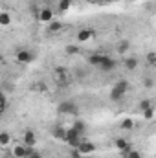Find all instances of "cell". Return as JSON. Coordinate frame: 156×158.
<instances>
[{"label":"cell","mask_w":156,"mask_h":158,"mask_svg":"<svg viewBox=\"0 0 156 158\" xmlns=\"http://www.w3.org/2000/svg\"><path fill=\"white\" fill-rule=\"evenodd\" d=\"M83 140H86V138H84L79 131H76L74 127H70L68 132H66V140H64V143L70 145V147H79V143H81Z\"/></svg>","instance_id":"obj_3"},{"label":"cell","mask_w":156,"mask_h":158,"mask_svg":"<svg viewBox=\"0 0 156 158\" xmlns=\"http://www.w3.org/2000/svg\"><path fill=\"white\" fill-rule=\"evenodd\" d=\"M116 66H117L116 59H112L110 55L105 53V57H103V61H101V64H99V70H103V72H112V70H116Z\"/></svg>","instance_id":"obj_7"},{"label":"cell","mask_w":156,"mask_h":158,"mask_svg":"<svg viewBox=\"0 0 156 158\" xmlns=\"http://www.w3.org/2000/svg\"><path fill=\"white\" fill-rule=\"evenodd\" d=\"M130 50V42L129 40H119L116 44V52L119 53V55H123V53H127Z\"/></svg>","instance_id":"obj_16"},{"label":"cell","mask_w":156,"mask_h":158,"mask_svg":"<svg viewBox=\"0 0 156 158\" xmlns=\"http://www.w3.org/2000/svg\"><path fill=\"white\" fill-rule=\"evenodd\" d=\"M140 110H142V114H143L145 119H153V116H154V109H153V103L149 99L140 101Z\"/></svg>","instance_id":"obj_8"},{"label":"cell","mask_w":156,"mask_h":158,"mask_svg":"<svg viewBox=\"0 0 156 158\" xmlns=\"http://www.w3.org/2000/svg\"><path fill=\"white\" fill-rule=\"evenodd\" d=\"M33 90H37V92H46L48 86H46L44 83H37V85H33Z\"/></svg>","instance_id":"obj_25"},{"label":"cell","mask_w":156,"mask_h":158,"mask_svg":"<svg viewBox=\"0 0 156 158\" xmlns=\"http://www.w3.org/2000/svg\"><path fill=\"white\" fill-rule=\"evenodd\" d=\"M83 156V153L79 151L77 147H72V153H70V158H81Z\"/></svg>","instance_id":"obj_26"},{"label":"cell","mask_w":156,"mask_h":158,"mask_svg":"<svg viewBox=\"0 0 156 158\" xmlns=\"http://www.w3.org/2000/svg\"><path fill=\"white\" fill-rule=\"evenodd\" d=\"M72 127H74V129H76V131H79V132H81V134H83V136H86V123H84V121H83V119H76V121H74V125H72Z\"/></svg>","instance_id":"obj_19"},{"label":"cell","mask_w":156,"mask_h":158,"mask_svg":"<svg viewBox=\"0 0 156 158\" xmlns=\"http://www.w3.org/2000/svg\"><path fill=\"white\" fill-rule=\"evenodd\" d=\"M6 110H7V96L2 94V112H6Z\"/></svg>","instance_id":"obj_27"},{"label":"cell","mask_w":156,"mask_h":158,"mask_svg":"<svg viewBox=\"0 0 156 158\" xmlns=\"http://www.w3.org/2000/svg\"><path fill=\"white\" fill-rule=\"evenodd\" d=\"M37 20L40 22H44V24H50L51 20H53V11L48 7V6H44V7H40L39 13H37Z\"/></svg>","instance_id":"obj_9"},{"label":"cell","mask_w":156,"mask_h":158,"mask_svg":"<svg viewBox=\"0 0 156 158\" xmlns=\"http://www.w3.org/2000/svg\"><path fill=\"white\" fill-rule=\"evenodd\" d=\"M63 30V22L61 20H51L50 24H48V31L50 33H59Z\"/></svg>","instance_id":"obj_18"},{"label":"cell","mask_w":156,"mask_h":158,"mask_svg":"<svg viewBox=\"0 0 156 158\" xmlns=\"http://www.w3.org/2000/svg\"><path fill=\"white\" fill-rule=\"evenodd\" d=\"M9 142H11V134H9L7 131H2V132H0V145L6 147Z\"/></svg>","instance_id":"obj_20"},{"label":"cell","mask_w":156,"mask_h":158,"mask_svg":"<svg viewBox=\"0 0 156 158\" xmlns=\"http://www.w3.org/2000/svg\"><path fill=\"white\" fill-rule=\"evenodd\" d=\"M72 6V0H59V11H68Z\"/></svg>","instance_id":"obj_24"},{"label":"cell","mask_w":156,"mask_h":158,"mask_svg":"<svg viewBox=\"0 0 156 158\" xmlns=\"http://www.w3.org/2000/svg\"><path fill=\"white\" fill-rule=\"evenodd\" d=\"M77 52H79L77 46H66V53H68V55H72V53H77Z\"/></svg>","instance_id":"obj_28"},{"label":"cell","mask_w":156,"mask_h":158,"mask_svg":"<svg viewBox=\"0 0 156 158\" xmlns=\"http://www.w3.org/2000/svg\"><path fill=\"white\" fill-rule=\"evenodd\" d=\"M114 147H116L119 153H125V151L132 149V147H130V143H129L125 138H116V140H114Z\"/></svg>","instance_id":"obj_15"},{"label":"cell","mask_w":156,"mask_h":158,"mask_svg":"<svg viewBox=\"0 0 156 158\" xmlns=\"http://www.w3.org/2000/svg\"><path fill=\"white\" fill-rule=\"evenodd\" d=\"M138 63H140V61H138L136 57H127V59L123 61V66H125L127 70H136V68H138Z\"/></svg>","instance_id":"obj_17"},{"label":"cell","mask_w":156,"mask_h":158,"mask_svg":"<svg viewBox=\"0 0 156 158\" xmlns=\"http://www.w3.org/2000/svg\"><path fill=\"white\" fill-rule=\"evenodd\" d=\"M22 143L24 145H28V147H35V143H37V136H35V132L33 131H24V134H22Z\"/></svg>","instance_id":"obj_10"},{"label":"cell","mask_w":156,"mask_h":158,"mask_svg":"<svg viewBox=\"0 0 156 158\" xmlns=\"http://www.w3.org/2000/svg\"><path fill=\"white\" fill-rule=\"evenodd\" d=\"M72 79H74V76H72L66 68H57V70H55V83H57L59 86H68V85L72 83Z\"/></svg>","instance_id":"obj_5"},{"label":"cell","mask_w":156,"mask_h":158,"mask_svg":"<svg viewBox=\"0 0 156 158\" xmlns=\"http://www.w3.org/2000/svg\"><path fill=\"white\" fill-rule=\"evenodd\" d=\"M28 158H42V155H40V153H37V151H33V153H31Z\"/></svg>","instance_id":"obj_31"},{"label":"cell","mask_w":156,"mask_h":158,"mask_svg":"<svg viewBox=\"0 0 156 158\" xmlns=\"http://www.w3.org/2000/svg\"><path fill=\"white\" fill-rule=\"evenodd\" d=\"M129 81L127 79H119L117 83H114V86H112V90H110V99L112 101H121L123 98H125V94L129 92Z\"/></svg>","instance_id":"obj_1"},{"label":"cell","mask_w":156,"mask_h":158,"mask_svg":"<svg viewBox=\"0 0 156 158\" xmlns=\"http://www.w3.org/2000/svg\"><path fill=\"white\" fill-rule=\"evenodd\" d=\"M105 2H121V0H105Z\"/></svg>","instance_id":"obj_33"},{"label":"cell","mask_w":156,"mask_h":158,"mask_svg":"<svg viewBox=\"0 0 156 158\" xmlns=\"http://www.w3.org/2000/svg\"><path fill=\"white\" fill-rule=\"evenodd\" d=\"M33 59H35V55H33V52L28 50V48H18L17 53H15V61H17L18 64H30Z\"/></svg>","instance_id":"obj_4"},{"label":"cell","mask_w":156,"mask_h":158,"mask_svg":"<svg viewBox=\"0 0 156 158\" xmlns=\"http://www.w3.org/2000/svg\"><path fill=\"white\" fill-rule=\"evenodd\" d=\"M66 132H68V129H64V127H61V125H55V127L51 129L53 138L59 140V142H64V140H66Z\"/></svg>","instance_id":"obj_12"},{"label":"cell","mask_w":156,"mask_h":158,"mask_svg":"<svg viewBox=\"0 0 156 158\" xmlns=\"http://www.w3.org/2000/svg\"><path fill=\"white\" fill-rule=\"evenodd\" d=\"M94 37V30H88V28H83L77 31V40L79 42H86Z\"/></svg>","instance_id":"obj_14"},{"label":"cell","mask_w":156,"mask_h":158,"mask_svg":"<svg viewBox=\"0 0 156 158\" xmlns=\"http://www.w3.org/2000/svg\"><path fill=\"white\" fill-rule=\"evenodd\" d=\"M77 149L83 153V156H84V155H92V153H96V145H94L92 142H88V140H83V142L79 143Z\"/></svg>","instance_id":"obj_11"},{"label":"cell","mask_w":156,"mask_h":158,"mask_svg":"<svg viewBox=\"0 0 156 158\" xmlns=\"http://www.w3.org/2000/svg\"><path fill=\"white\" fill-rule=\"evenodd\" d=\"M0 24H2V26L11 24V15H9L7 11H2V13H0Z\"/></svg>","instance_id":"obj_23"},{"label":"cell","mask_w":156,"mask_h":158,"mask_svg":"<svg viewBox=\"0 0 156 158\" xmlns=\"http://www.w3.org/2000/svg\"><path fill=\"white\" fill-rule=\"evenodd\" d=\"M77 103L76 101H70V99H66V101H61L59 105H57V112L59 114H63V116H74V114H77Z\"/></svg>","instance_id":"obj_2"},{"label":"cell","mask_w":156,"mask_h":158,"mask_svg":"<svg viewBox=\"0 0 156 158\" xmlns=\"http://www.w3.org/2000/svg\"><path fill=\"white\" fill-rule=\"evenodd\" d=\"M119 127H121L123 131H132V129H134V121H132L130 118H125L121 123H119Z\"/></svg>","instance_id":"obj_21"},{"label":"cell","mask_w":156,"mask_h":158,"mask_svg":"<svg viewBox=\"0 0 156 158\" xmlns=\"http://www.w3.org/2000/svg\"><path fill=\"white\" fill-rule=\"evenodd\" d=\"M143 86H145V88H151V86H153V79L145 77V79H143Z\"/></svg>","instance_id":"obj_30"},{"label":"cell","mask_w":156,"mask_h":158,"mask_svg":"<svg viewBox=\"0 0 156 158\" xmlns=\"http://www.w3.org/2000/svg\"><path fill=\"white\" fill-rule=\"evenodd\" d=\"M147 61L151 63V66H156V55L154 53H149V55H147Z\"/></svg>","instance_id":"obj_29"},{"label":"cell","mask_w":156,"mask_h":158,"mask_svg":"<svg viewBox=\"0 0 156 158\" xmlns=\"http://www.w3.org/2000/svg\"><path fill=\"white\" fill-rule=\"evenodd\" d=\"M103 57H105V53H92V55H88V64L90 66H94V68H99V64H101V61H103Z\"/></svg>","instance_id":"obj_13"},{"label":"cell","mask_w":156,"mask_h":158,"mask_svg":"<svg viewBox=\"0 0 156 158\" xmlns=\"http://www.w3.org/2000/svg\"><path fill=\"white\" fill-rule=\"evenodd\" d=\"M33 151H35L33 147H28V145H24V143H17V145H13V149H11V156L13 158H28Z\"/></svg>","instance_id":"obj_6"},{"label":"cell","mask_w":156,"mask_h":158,"mask_svg":"<svg viewBox=\"0 0 156 158\" xmlns=\"http://www.w3.org/2000/svg\"><path fill=\"white\" fill-rule=\"evenodd\" d=\"M88 2H92V4H103L105 0H88Z\"/></svg>","instance_id":"obj_32"},{"label":"cell","mask_w":156,"mask_h":158,"mask_svg":"<svg viewBox=\"0 0 156 158\" xmlns=\"http://www.w3.org/2000/svg\"><path fill=\"white\" fill-rule=\"evenodd\" d=\"M121 156H123V158H142V153H140V151H136V149H129V151L121 153Z\"/></svg>","instance_id":"obj_22"}]
</instances>
